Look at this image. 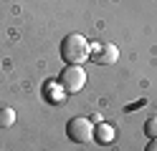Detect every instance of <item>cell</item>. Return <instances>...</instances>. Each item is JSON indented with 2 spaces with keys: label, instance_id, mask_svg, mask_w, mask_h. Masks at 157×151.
I'll list each match as a JSON object with an SVG mask.
<instances>
[{
  "label": "cell",
  "instance_id": "obj_1",
  "mask_svg": "<svg viewBox=\"0 0 157 151\" xmlns=\"http://www.w3.org/2000/svg\"><path fill=\"white\" fill-rule=\"evenodd\" d=\"M61 58L68 66H81L89 58V40L81 33H68L61 40Z\"/></svg>",
  "mask_w": 157,
  "mask_h": 151
},
{
  "label": "cell",
  "instance_id": "obj_2",
  "mask_svg": "<svg viewBox=\"0 0 157 151\" xmlns=\"http://www.w3.org/2000/svg\"><path fill=\"white\" fill-rule=\"evenodd\" d=\"M66 136L74 141V144H84V141L94 138V124L84 116H74L66 124Z\"/></svg>",
  "mask_w": 157,
  "mask_h": 151
},
{
  "label": "cell",
  "instance_id": "obj_3",
  "mask_svg": "<svg viewBox=\"0 0 157 151\" xmlns=\"http://www.w3.org/2000/svg\"><path fill=\"white\" fill-rule=\"evenodd\" d=\"M58 83L66 93H76L81 91L84 83H86V73L81 70V66H66L61 73H58Z\"/></svg>",
  "mask_w": 157,
  "mask_h": 151
},
{
  "label": "cell",
  "instance_id": "obj_4",
  "mask_svg": "<svg viewBox=\"0 0 157 151\" xmlns=\"http://www.w3.org/2000/svg\"><path fill=\"white\" fill-rule=\"evenodd\" d=\"M89 58H94L96 66H112L119 60V48L112 45V43H101V45L94 48V56H89Z\"/></svg>",
  "mask_w": 157,
  "mask_h": 151
},
{
  "label": "cell",
  "instance_id": "obj_5",
  "mask_svg": "<svg viewBox=\"0 0 157 151\" xmlns=\"http://www.w3.org/2000/svg\"><path fill=\"white\" fill-rule=\"evenodd\" d=\"M94 141H96V144H112V141H114V126L99 121V124L94 126Z\"/></svg>",
  "mask_w": 157,
  "mask_h": 151
},
{
  "label": "cell",
  "instance_id": "obj_6",
  "mask_svg": "<svg viewBox=\"0 0 157 151\" xmlns=\"http://www.w3.org/2000/svg\"><path fill=\"white\" fill-rule=\"evenodd\" d=\"M15 124V111L13 108H0V128H8Z\"/></svg>",
  "mask_w": 157,
  "mask_h": 151
},
{
  "label": "cell",
  "instance_id": "obj_7",
  "mask_svg": "<svg viewBox=\"0 0 157 151\" xmlns=\"http://www.w3.org/2000/svg\"><path fill=\"white\" fill-rule=\"evenodd\" d=\"M144 136L157 138V116H152V118H147V121H144Z\"/></svg>",
  "mask_w": 157,
  "mask_h": 151
},
{
  "label": "cell",
  "instance_id": "obj_8",
  "mask_svg": "<svg viewBox=\"0 0 157 151\" xmlns=\"http://www.w3.org/2000/svg\"><path fill=\"white\" fill-rule=\"evenodd\" d=\"M144 151H157V138H150V144L144 146Z\"/></svg>",
  "mask_w": 157,
  "mask_h": 151
}]
</instances>
